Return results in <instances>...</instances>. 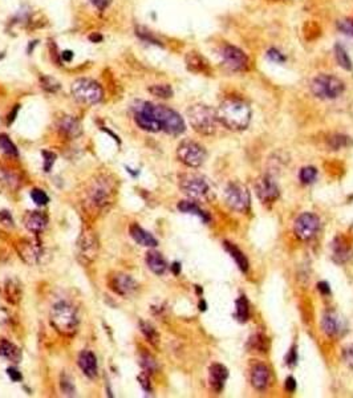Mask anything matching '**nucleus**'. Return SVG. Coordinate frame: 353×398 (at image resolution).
Segmentation results:
<instances>
[{
	"label": "nucleus",
	"mask_w": 353,
	"mask_h": 398,
	"mask_svg": "<svg viewBox=\"0 0 353 398\" xmlns=\"http://www.w3.org/2000/svg\"><path fill=\"white\" fill-rule=\"evenodd\" d=\"M215 112L218 122L230 130H244L249 127L251 121V109L249 104L239 98H227Z\"/></svg>",
	"instance_id": "obj_1"
},
{
	"label": "nucleus",
	"mask_w": 353,
	"mask_h": 398,
	"mask_svg": "<svg viewBox=\"0 0 353 398\" xmlns=\"http://www.w3.org/2000/svg\"><path fill=\"white\" fill-rule=\"evenodd\" d=\"M49 320L53 328L63 336L73 337L79 331V315L74 306L69 303H56L51 309Z\"/></svg>",
	"instance_id": "obj_2"
},
{
	"label": "nucleus",
	"mask_w": 353,
	"mask_h": 398,
	"mask_svg": "<svg viewBox=\"0 0 353 398\" xmlns=\"http://www.w3.org/2000/svg\"><path fill=\"white\" fill-rule=\"evenodd\" d=\"M188 119L192 127L202 136H211L217 131V112L211 106L196 104L188 109Z\"/></svg>",
	"instance_id": "obj_3"
},
{
	"label": "nucleus",
	"mask_w": 353,
	"mask_h": 398,
	"mask_svg": "<svg viewBox=\"0 0 353 398\" xmlns=\"http://www.w3.org/2000/svg\"><path fill=\"white\" fill-rule=\"evenodd\" d=\"M145 104H146V108L152 112L153 116L160 121L162 130L171 136H179L185 131L186 129L185 121L175 110L165 105H156L152 102H145Z\"/></svg>",
	"instance_id": "obj_4"
},
{
	"label": "nucleus",
	"mask_w": 353,
	"mask_h": 398,
	"mask_svg": "<svg viewBox=\"0 0 353 398\" xmlns=\"http://www.w3.org/2000/svg\"><path fill=\"white\" fill-rule=\"evenodd\" d=\"M70 92L76 100L85 105H95L102 100L104 92L97 81L92 79H77L70 85Z\"/></svg>",
	"instance_id": "obj_5"
},
{
	"label": "nucleus",
	"mask_w": 353,
	"mask_h": 398,
	"mask_svg": "<svg viewBox=\"0 0 353 398\" xmlns=\"http://www.w3.org/2000/svg\"><path fill=\"white\" fill-rule=\"evenodd\" d=\"M98 239L92 228L84 227L76 243V256L83 266H91L98 255Z\"/></svg>",
	"instance_id": "obj_6"
},
{
	"label": "nucleus",
	"mask_w": 353,
	"mask_h": 398,
	"mask_svg": "<svg viewBox=\"0 0 353 398\" xmlns=\"http://www.w3.org/2000/svg\"><path fill=\"white\" fill-rule=\"evenodd\" d=\"M179 187L193 201H209L211 198V187L209 182L198 174H183L179 177Z\"/></svg>",
	"instance_id": "obj_7"
},
{
	"label": "nucleus",
	"mask_w": 353,
	"mask_h": 398,
	"mask_svg": "<svg viewBox=\"0 0 353 398\" xmlns=\"http://www.w3.org/2000/svg\"><path fill=\"white\" fill-rule=\"evenodd\" d=\"M345 89L344 83L335 76L320 75L311 83V92L323 100H332L343 94Z\"/></svg>",
	"instance_id": "obj_8"
},
{
	"label": "nucleus",
	"mask_w": 353,
	"mask_h": 398,
	"mask_svg": "<svg viewBox=\"0 0 353 398\" xmlns=\"http://www.w3.org/2000/svg\"><path fill=\"white\" fill-rule=\"evenodd\" d=\"M114 194H116L114 180L102 175L92 184L89 190V201L97 209H105L106 206L113 203Z\"/></svg>",
	"instance_id": "obj_9"
},
{
	"label": "nucleus",
	"mask_w": 353,
	"mask_h": 398,
	"mask_svg": "<svg viewBox=\"0 0 353 398\" xmlns=\"http://www.w3.org/2000/svg\"><path fill=\"white\" fill-rule=\"evenodd\" d=\"M225 202L231 210L244 214L251 205L249 190L240 182H230L225 188Z\"/></svg>",
	"instance_id": "obj_10"
},
{
	"label": "nucleus",
	"mask_w": 353,
	"mask_h": 398,
	"mask_svg": "<svg viewBox=\"0 0 353 398\" xmlns=\"http://www.w3.org/2000/svg\"><path fill=\"white\" fill-rule=\"evenodd\" d=\"M177 157L183 165L195 169L206 161V150L194 141H183L177 149Z\"/></svg>",
	"instance_id": "obj_11"
},
{
	"label": "nucleus",
	"mask_w": 353,
	"mask_h": 398,
	"mask_svg": "<svg viewBox=\"0 0 353 398\" xmlns=\"http://www.w3.org/2000/svg\"><path fill=\"white\" fill-rule=\"evenodd\" d=\"M320 219L314 213H303L299 215L293 224V231L300 241H310L318 234Z\"/></svg>",
	"instance_id": "obj_12"
},
{
	"label": "nucleus",
	"mask_w": 353,
	"mask_h": 398,
	"mask_svg": "<svg viewBox=\"0 0 353 398\" xmlns=\"http://www.w3.org/2000/svg\"><path fill=\"white\" fill-rule=\"evenodd\" d=\"M19 256L28 264V266H36L43 263V258L45 252L41 243L35 239H23L16 245Z\"/></svg>",
	"instance_id": "obj_13"
},
{
	"label": "nucleus",
	"mask_w": 353,
	"mask_h": 398,
	"mask_svg": "<svg viewBox=\"0 0 353 398\" xmlns=\"http://www.w3.org/2000/svg\"><path fill=\"white\" fill-rule=\"evenodd\" d=\"M321 329L328 337H340L347 332V321L339 312L328 309L321 317Z\"/></svg>",
	"instance_id": "obj_14"
},
{
	"label": "nucleus",
	"mask_w": 353,
	"mask_h": 398,
	"mask_svg": "<svg viewBox=\"0 0 353 398\" xmlns=\"http://www.w3.org/2000/svg\"><path fill=\"white\" fill-rule=\"evenodd\" d=\"M222 61L226 68L231 70H244L249 68V57L234 45H225L222 49Z\"/></svg>",
	"instance_id": "obj_15"
},
{
	"label": "nucleus",
	"mask_w": 353,
	"mask_h": 398,
	"mask_svg": "<svg viewBox=\"0 0 353 398\" xmlns=\"http://www.w3.org/2000/svg\"><path fill=\"white\" fill-rule=\"evenodd\" d=\"M109 287L114 293L120 296H130L138 288V283L135 281L130 275L122 274V272H116L109 277Z\"/></svg>",
	"instance_id": "obj_16"
},
{
	"label": "nucleus",
	"mask_w": 353,
	"mask_h": 398,
	"mask_svg": "<svg viewBox=\"0 0 353 398\" xmlns=\"http://www.w3.org/2000/svg\"><path fill=\"white\" fill-rule=\"evenodd\" d=\"M332 260L337 264H344L353 256L352 242L344 235H337L332 242Z\"/></svg>",
	"instance_id": "obj_17"
},
{
	"label": "nucleus",
	"mask_w": 353,
	"mask_h": 398,
	"mask_svg": "<svg viewBox=\"0 0 353 398\" xmlns=\"http://www.w3.org/2000/svg\"><path fill=\"white\" fill-rule=\"evenodd\" d=\"M134 120L135 123H137L142 130L150 131V133H157V131L162 130L160 121H158V120L153 116L152 112L146 108V104H145V102H142L141 106L137 108Z\"/></svg>",
	"instance_id": "obj_18"
},
{
	"label": "nucleus",
	"mask_w": 353,
	"mask_h": 398,
	"mask_svg": "<svg viewBox=\"0 0 353 398\" xmlns=\"http://www.w3.org/2000/svg\"><path fill=\"white\" fill-rule=\"evenodd\" d=\"M255 190H257V198L262 201V203H274L278 198H279V188L275 184V182L268 177L260 178L257 181L255 184Z\"/></svg>",
	"instance_id": "obj_19"
},
{
	"label": "nucleus",
	"mask_w": 353,
	"mask_h": 398,
	"mask_svg": "<svg viewBox=\"0 0 353 398\" xmlns=\"http://www.w3.org/2000/svg\"><path fill=\"white\" fill-rule=\"evenodd\" d=\"M23 223L32 234H41L48 224V216L43 211H28L23 218Z\"/></svg>",
	"instance_id": "obj_20"
},
{
	"label": "nucleus",
	"mask_w": 353,
	"mask_h": 398,
	"mask_svg": "<svg viewBox=\"0 0 353 398\" xmlns=\"http://www.w3.org/2000/svg\"><path fill=\"white\" fill-rule=\"evenodd\" d=\"M79 367L81 369V372L88 377V378H96L98 374V364H97L96 356L91 350H83L79 355V360H77Z\"/></svg>",
	"instance_id": "obj_21"
},
{
	"label": "nucleus",
	"mask_w": 353,
	"mask_h": 398,
	"mask_svg": "<svg viewBox=\"0 0 353 398\" xmlns=\"http://www.w3.org/2000/svg\"><path fill=\"white\" fill-rule=\"evenodd\" d=\"M271 372L267 365L262 363L255 364L251 367V384L257 390H264L270 385Z\"/></svg>",
	"instance_id": "obj_22"
},
{
	"label": "nucleus",
	"mask_w": 353,
	"mask_h": 398,
	"mask_svg": "<svg viewBox=\"0 0 353 398\" xmlns=\"http://www.w3.org/2000/svg\"><path fill=\"white\" fill-rule=\"evenodd\" d=\"M210 385L215 392H222L225 382L228 378V369L222 364H213L209 369Z\"/></svg>",
	"instance_id": "obj_23"
},
{
	"label": "nucleus",
	"mask_w": 353,
	"mask_h": 398,
	"mask_svg": "<svg viewBox=\"0 0 353 398\" xmlns=\"http://www.w3.org/2000/svg\"><path fill=\"white\" fill-rule=\"evenodd\" d=\"M129 234H130V237L133 238V241L135 243H138L140 245H144V247H156L158 245L157 239L153 237L150 232L145 231L144 228L138 226L137 223L130 224Z\"/></svg>",
	"instance_id": "obj_24"
},
{
	"label": "nucleus",
	"mask_w": 353,
	"mask_h": 398,
	"mask_svg": "<svg viewBox=\"0 0 353 398\" xmlns=\"http://www.w3.org/2000/svg\"><path fill=\"white\" fill-rule=\"evenodd\" d=\"M145 262H146V266L149 267V270L156 274V275L161 276L163 275L167 270V263H166L165 258L162 256L161 252L158 251H148L146 252V256H145Z\"/></svg>",
	"instance_id": "obj_25"
},
{
	"label": "nucleus",
	"mask_w": 353,
	"mask_h": 398,
	"mask_svg": "<svg viewBox=\"0 0 353 398\" xmlns=\"http://www.w3.org/2000/svg\"><path fill=\"white\" fill-rule=\"evenodd\" d=\"M3 296L9 304H18L22 299V284L18 279L11 277L4 281L3 285Z\"/></svg>",
	"instance_id": "obj_26"
},
{
	"label": "nucleus",
	"mask_w": 353,
	"mask_h": 398,
	"mask_svg": "<svg viewBox=\"0 0 353 398\" xmlns=\"http://www.w3.org/2000/svg\"><path fill=\"white\" fill-rule=\"evenodd\" d=\"M59 129H60L61 134H64L68 138H76L81 134V125L72 116L61 117L59 121Z\"/></svg>",
	"instance_id": "obj_27"
},
{
	"label": "nucleus",
	"mask_w": 353,
	"mask_h": 398,
	"mask_svg": "<svg viewBox=\"0 0 353 398\" xmlns=\"http://www.w3.org/2000/svg\"><path fill=\"white\" fill-rule=\"evenodd\" d=\"M223 247L230 254V256L234 259V262L236 263V266L239 267L240 271L243 272V274H247L250 268V263L249 259L246 258V255L235 245H232L230 242H223Z\"/></svg>",
	"instance_id": "obj_28"
},
{
	"label": "nucleus",
	"mask_w": 353,
	"mask_h": 398,
	"mask_svg": "<svg viewBox=\"0 0 353 398\" xmlns=\"http://www.w3.org/2000/svg\"><path fill=\"white\" fill-rule=\"evenodd\" d=\"M0 356L11 361V363L19 364L22 361V350L19 349L13 342L8 341L5 338L0 340Z\"/></svg>",
	"instance_id": "obj_29"
},
{
	"label": "nucleus",
	"mask_w": 353,
	"mask_h": 398,
	"mask_svg": "<svg viewBox=\"0 0 353 398\" xmlns=\"http://www.w3.org/2000/svg\"><path fill=\"white\" fill-rule=\"evenodd\" d=\"M178 210L182 211V213H186V214L196 215V216H199L203 222H209L210 220L209 214H207L206 211L202 210L201 207L196 205L194 201H181L178 203Z\"/></svg>",
	"instance_id": "obj_30"
},
{
	"label": "nucleus",
	"mask_w": 353,
	"mask_h": 398,
	"mask_svg": "<svg viewBox=\"0 0 353 398\" xmlns=\"http://www.w3.org/2000/svg\"><path fill=\"white\" fill-rule=\"evenodd\" d=\"M186 62H188V68L193 72H206L207 70V62L201 55H198L196 52H190L186 56Z\"/></svg>",
	"instance_id": "obj_31"
},
{
	"label": "nucleus",
	"mask_w": 353,
	"mask_h": 398,
	"mask_svg": "<svg viewBox=\"0 0 353 398\" xmlns=\"http://www.w3.org/2000/svg\"><path fill=\"white\" fill-rule=\"evenodd\" d=\"M140 329L145 338L148 340L153 346H158L160 344V333L157 332V329L153 327L152 324L144 320H140Z\"/></svg>",
	"instance_id": "obj_32"
},
{
	"label": "nucleus",
	"mask_w": 353,
	"mask_h": 398,
	"mask_svg": "<svg viewBox=\"0 0 353 398\" xmlns=\"http://www.w3.org/2000/svg\"><path fill=\"white\" fill-rule=\"evenodd\" d=\"M235 316L240 323L247 321L250 317V306L246 296H240L235 302Z\"/></svg>",
	"instance_id": "obj_33"
},
{
	"label": "nucleus",
	"mask_w": 353,
	"mask_h": 398,
	"mask_svg": "<svg viewBox=\"0 0 353 398\" xmlns=\"http://www.w3.org/2000/svg\"><path fill=\"white\" fill-rule=\"evenodd\" d=\"M335 57L336 61H337V64H339L341 68H344V69L347 70L352 69V61H351V59H349L348 53H347V51H345L343 47H340V45H336L335 47Z\"/></svg>",
	"instance_id": "obj_34"
},
{
	"label": "nucleus",
	"mask_w": 353,
	"mask_h": 398,
	"mask_svg": "<svg viewBox=\"0 0 353 398\" xmlns=\"http://www.w3.org/2000/svg\"><path fill=\"white\" fill-rule=\"evenodd\" d=\"M0 150L9 157H18L19 152L7 134H0Z\"/></svg>",
	"instance_id": "obj_35"
},
{
	"label": "nucleus",
	"mask_w": 353,
	"mask_h": 398,
	"mask_svg": "<svg viewBox=\"0 0 353 398\" xmlns=\"http://www.w3.org/2000/svg\"><path fill=\"white\" fill-rule=\"evenodd\" d=\"M140 365L144 369V372L152 374V373H156L158 370V365L157 361L154 360L153 356H150L149 353H142L140 356Z\"/></svg>",
	"instance_id": "obj_36"
},
{
	"label": "nucleus",
	"mask_w": 353,
	"mask_h": 398,
	"mask_svg": "<svg viewBox=\"0 0 353 398\" xmlns=\"http://www.w3.org/2000/svg\"><path fill=\"white\" fill-rule=\"evenodd\" d=\"M351 144H352L351 138L347 136H341V134H336V136H332L331 138H328V146L332 150H340L343 148L349 146Z\"/></svg>",
	"instance_id": "obj_37"
},
{
	"label": "nucleus",
	"mask_w": 353,
	"mask_h": 398,
	"mask_svg": "<svg viewBox=\"0 0 353 398\" xmlns=\"http://www.w3.org/2000/svg\"><path fill=\"white\" fill-rule=\"evenodd\" d=\"M149 92L152 93L153 96L160 97V98H170L173 96V89L170 85L166 84H157L149 88Z\"/></svg>",
	"instance_id": "obj_38"
},
{
	"label": "nucleus",
	"mask_w": 353,
	"mask_h": 398,
	"mask_svg": "<svg viewBox=\"0 0 353 398\" xmlns=\"http://www.w3.org/2000/svg\"><path fill=\"white\" fill-rule=\"evenodd\" d=\"M267 346H268V340L266 336L263 335H255L250 338V348L254 350H259V352H267Z\"/></svg>",
	"instance_id": "obj_39"
},
{
	"label": "nucleus",
	"mask_w": 353,
	"mask_h": 398,
	"mask_svg": "<svg viewBox=\"0 0 353 398\" xmlns=\"http://www.w3.org/2000/svg\"><path fill=\"white\" fill-rule=\"evenodd\" d=\"M60 388L61 392L65 394V396H68V397H73L74 394H76L73 381H72V378L68 374H61Z\"/></svg>",
	"instance_id": "obj_40"
},
{
	"label": "nucleus",
	"mask_w": 353,
	"mask_h": 398,
	"mask_svg": "<svg viewBox=\"0 0 353 398\" xmlns=\"http://www.w3.org/2000/svg\"><path fill=\"white\" fill-rule=\"evenodd\" d=\"M299 178L303 184H310L315 182V180L318 178V170L312 166H305L303 167L299 173Z\"/></svg>",
	"instance_id": "obj_41"
},
{
	"label": "nucleus",
	"mask_w": 353,
	"mask_h": 398,
	"mask_svg": "<svg viewBox=\"0 0 353 398\" xmlns=\"http://www.w3.org/2000/svg\"><path fill=\"white\" fill-rule=\"evenodd\" d=\"M40 84L44 91L49 93H56L60 89V83L56 79H53L51 76H43L40 77Z\"/></svg>",
	"instance_id": "obj_42"
},
{
	"label": "nucleus",
	"mask_w": 353,
	"mask_h": 398,
	"mask_svg": "<svg viewBox=\"0 0 353 398\" xmlns=\"http://www.w3.org/2000/svg\"><path fill=\"white\" fill-rule=\"evenodd\" d=\"M31 198L37 206H45L49 202V197L41 188H33L31 191Z\"/></svg>",
	"instance_id": "obj_43"
},
{
	"label": "nucleus",
	"mask_w": 353,
	"mask_h": 398,
	"mask_svg": "<svg viewBox=\"0 0 353 398\" xmlns=\"http://www.w3.org/2000/svg\"><path fill=\"white\" fill-rule=\"evenodd\" d=\"M135 35L138 36L140 39L145 40V41H148V43L160 44V41H158V40L153 36L152 32L148 31V30L144 28V27H137V28H135Z\"/></svg>",
	"instance_id": "obj_44"
},
{
	"label": "nucleus",
	"mask_w": 353,
	"mask_h": 398,
	"mask_svg": "<svg viewBox=\"0 0 353 398\" xmlns=\"http://www.w3.org/2000/svg\"><path fill=\"white\" fill-rule=\"evenodd\" d=\"M341 359L348 365L351 369H353V344H348L341 349Z\"/></svg>",
	"instance_id": "obj_45"
},
{
	"label": "nucleus",
	"mask_w": 353,
	"mask_h": 398,
	"mask_svg": "<svg viewBox=\"0 0 353 398\" xmlns=\"http://www.w3.org/2000/svg\"><path fill=\"white\" fill-rule=\"evenodd\" d=\"M43 157H44V171L48 173L52 169L53 163L56 161V154L52 153V152H47L44 150L43 152Z\"/></svg>",
	"instance_id": "obj_46"
},
{
	"label": "nucleus",
	"mask_w": 353,
	"mask_h": 398,
	"mask_svg": "<svg viewBox=\"0 0 353 398\" xmlns=\"http://www.w3.org/2000/svg\"><path fill=\"white\" fill-rule=\"evenodd\" d=\"M138 381H140L141 388L146 392V393H152V384H150V377H149V373L142 372L141 374H138Z\"/></svg>",
	"instance_id": "obj_47"
},
{
	"label": "nucleus",
	"mask_w": 353,
	"mask_h": 398,
	"mask_svg": "<svg viewBox=\"0 0 353 398\" xmlns=\"http://www.w3.org/2000/svg\"><path fill=\"white\" fill-rule=\"evenodd\" d=\"M0 223L5 226V227H13V219L9 211H0Z\"/></svg>",
	"instance_id": "obj_48"
},
{
	"label": "nucleus",
	"mask_w": 353,
	"mask_h": 398,
	"mask_svg": "<svg viewBox=\"0 0 353 398\" xmlns=\"http://www.w3.org/2000/svg\"><path fill=\"white\" fill-rule=\"evenodd\" d=\"M287 365H295L297 361V350H296V346L293 345L291 349H289V352H288V356H287Z\"/></svg>",
	"instance_id": "obj_49"
},
{
	"label": "nucleus",
	"mask_w": 353,
	"mask_h": 398,
	"mask_svg": "<svg viewBox=\"0 0 353 398\" xmlns=\"http://www.w3.org/2000/svg\"><path fill=\"white\" fill-rule=\"evenodd\" d=\"M267 55H268V57H270L272 61H276V62H283L284 61V56L279 52V51H278V49H274V48L270 49Z\"/></svg>",
	"instance_id": "obj_50"
},
{
	"label": "nucleus",
	"mask_w": 353,
	"mask_h": 398,
	"mask_svg": "<svg viewBox=\"0 0 353 398\" xmlns=\"http://www.w3.org/2000/svg\"><path fill=\"white\" fill-rule=\"evenodd\" d=\"M7 374L11 377V380H12L13 382H18V381H20L23 378L22 373L19 372L18 369H15V367H8V369H7Z\"/></svg>",
	"instance_id": "obj_51"
},
{
	"label": "nucleus",
	"mask_w": 353,
	"mask_h": 398,
	"mask_svg": "<svg viewBox=\"0 0 353 398\" xmlns=\"http://www.w3.org/2000/svg\"><path fill=\"white\" fill-rule=\"evenodd\" d=\"M286 390L289 393H293L296 390V382L293 380V377H288L286 380Z\"/></svg>",
	"instance_id": "obj_52"
},
{
	"label": "nucleus",
	"mask_w": 353,
	"mask_h": 398,
	"mask_svg": "<svg viewBox=\"0 0 353 398\" xmlns=\"http://www.w3.org/2000/svg\"><path fill=\"white\" fill-rule=\"evenodd\" d=\"M8 320H9V313L5 311L3 306H0V325H1V324L8 323Z\"/></svg>",
	"instance_id": "obj_53"
},
{
	"label": "nucleus",
	"mask_w": 353,
	"mask_h": 398,
	"mask_svg": "<svg viewBox=\"0 0 353 398\" xmlns=\"http://www.w3.org/2000/svg\"><path fill=\"white\" fill-rule=\"evenodd\" d=\"M318 288L320 292L323 293V295H329L331 293V288H329V285L325 283V281H321V283H319L318 284Z\"/></svg>",
	"instance_id": "obj_54"
},
{
	"label": "nucleus",
	"mask_w": 353,
	"mask_h": 398,
	"mask_svg": "<svg viewBox=\"0 0 353 398\" xmlns=\"http://www.w3.org/2000/svg\"><path fill=\"white\" fill-rule=\"evenodd\" d=\"M91 3L100 9V11H102L108 5V0H91Z\"/></svg>",
	"instance_id": "obj_55"
},
{
	"label": "nucleus",
	"mask_w": 353,
	"mask_h": 398,
	"mask_svg": "<svg viewBox=\"0 0 353 398\" xmlns=\"http://www.w3.org/2000/svg\"><path fill=\"white\" fill-rule=\"evenodd\" d=\"M19 108H20V106H19V105H15V108H13L12 112H11V113L8 114V121H7V122H8V125H9V123H12L13 121H15V119H16V116H18Z\"/></svg>",
	"instance_id": "obj_56"
},
{
	"label": "nucleus",
	"mask_w": 353,
	"mask_h": 398,
	"mask_svg": "<svg viewBox=\"0 0 353 398\" xmlns=\"http://www.w3.org/2000/svg\"><path fill=\"white\" fill-rule=\"evenodd\" d=\"M61 59L64 60V61L69 62L72 59H73V52L72 51H64V52H61Z\"/></svg>",
	"instance_id": "obj_57"
},
{
	"label": "nucleus",
	"mask_w": 353,
	"mask_h": 398,
	"mask_svg": "<svg viewBox=\"0 0 353 398\" xmlns=\"http://www.w3.org/2000/svg\"><path fill=\"white\" fill-rule=\"evenodd\" d=\"M171 271H173L174 275H179V272H181V264H179V263H174V264L171 266Z\"/></svg>",
	"instance_id": "obj_58"
},
{
	"label": "nucleus",
	"mask_w": 353,
	"mask_h": 398,
	"mask_svg": "<svg viewBox=\"0 0 353 398\" xmlns=\"http://www.w3.org/2000/svg\"><path fill=\"white\" fill-rule=\"evenodd\" d=\"M89 39H91L92 41H101V40H102V36H101V35H91V36H89Z\"/></svg>",
	"instance_id": "obj_59"
},
{
	"label": "nucleus",
	"mask_w": 353,
	"mask_h": 398,
	"mask_svg": "<svg viewBox=\"0 0 353 398\" xmlns=\"http://www.w3.org/2000/svg\"><path fill=\"white\" fill-rule=\"evenodd\" d=\"M199 309L201 311H206V303L203 300H201V303H199Z\"/></svg>",
	"instance_id": "obj_60"
},
{
	"label": "nucleus",
	"mask_w": 353,
	"mask_h": 398,
	"mask_svg": "<svg viewBox=\"0 0 353 398\" xmlns=\"http://www.w3.org/2000/svg\"><path fill=\"white\" fill-rule=\"evenodd\" d=\"M349 31H351V33L353 35V23H351V26H349Z\"/></svg>",
	"instance_id": "obj_61"
}]
</instances>
